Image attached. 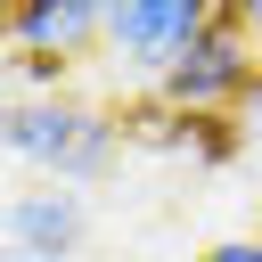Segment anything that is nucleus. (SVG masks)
I'll list each match as a JSON object with an SVG mask.
<instances>
[{
    "mask_svg": "<svg viewBox=\"0 0 262 262\" xmlns=\"http://www.w3.org/2000/svg\"><path fill=\"white\" fill-rule=\"evenodd\" d=\"M0 139H8V156H16V164H33V172H49V180L82 188V180L115 172L123 123H115L106 106H90V98L57 90V98H8Z\"/></svg>",
    "mask_w": 262,
    "mask_h": 262,
    "instance_id": "obj_1",
    "label": "nucleus"
},
{
    "mask_svg": "<svg viewBox=\"0 0 262 262\" xmlns=\"http://www.w3.org/2000/svg\"><path fill=\"white\" fill-rule=\"evenodd\" d=\"M254 82H262V49H254V33H246L237 16H213V25L196 33V49L156 82V98H172L180 115H229V106L254 98Z\"/></svg>",
    "mask_w": 262,
    "mask_h": 262,
    "instance_id": "obj_2",
    "label": "nucleus"
},
{
    "mask_svg": "<svg viewBox=\"0 0 262 262\" xmlns=\"http://www.w3.org/2000/svg\"><path fill=\"white\" fill-rule=\"evenodd\" d=\"M221 16V0H106V57L123 74H172L196 33Z\"/></svg>",
    "mask_w": 262,
    "mask_h": 262,
    "instance_id": "obj_3",
    "label": "nucleus"
},
{
    "mask_svg": "<svg viewBox=\"0 0 262 262\" xmlns=\"http://www.w3.org/2000/svg\"><path fill=\"white\" fill-rule=\"evenodd\" d=\"M82 229H90V205L66 180H41V188L8 196V262H66L82 246Z\"/></svg>",
    "mask_w": 262,
    "mask_h": 262,
    "instance_id": "obj_4",
    "label": "nucleus"
},
{
    "mask_svg": "<svg viewBox=\"0 0 262 262\" xmlns=\"http://www.w3.org/2000/svg\"><path fill=\"white\" fill-rule=\"evenodd\" d=\"M106 49V0H8V57H90Z\"/></svg>",
    "mask_w": 262,
    "mask_h": 262,
    "instance_id": "obj_5",
    "label": "nucleus"
},
{
    "mask_svg": "<svg viewBox=\"0 0 262 262\" xmlns=\"http://www.w3.org/2000/svg\"><path fill=\"white\" fill-rule=\"evenodd\" d=\"M115 123H123V139H139V147H180V156H188V123H196V115H180L172 98H139V106H123Z\"/></svg>",
    "mask_w": 262,
    "mask_h": 262,
    "instance_id": "obj_6",
    "label": "nucleus"
},
{
    "mask_svg": "<svg viewBox=\"0 0 262 262\" xmlns=\"http://www.w3.org/2000/svg\"><path fill=\"white\" fill-rule=\"evenodd\" d=\"M237 147H246V123H237V115H196V123H188V156H196V164H229Z\"/></svg>",
    "mask_w": 262,
    "mask_h": 262,
    "instance_id": "obj_7",
    "label": "nucleus"
},
{
    "mask_svg": "<svg viewBox=\"0 0 262 262\" xmlns=\"http://www.w3.org/2000/svg\"><path fill=\"white\" fill-rule=\"evenodd\" d=\"M205 262H262V237H221Z\"/></svg>",
    "mask_w": 262,
    "mask_h": 262,
    "instance_id": "obj_8",
    "label": "nucleus"
},
{
    "mask_svg": "<svg viewBox=\"0 0 262 262\" xmlns=\"http://www.w3.org/2000/svg\"><path fill=\"white\" fill-rule=\"evenodd\" d=\"M115 262H139V254H115Z\"/></svg>",
    "mask_w": 262,
    "mask_h": 262,
    "instance_id": "obj_9",
    "label": "nucleus"
}]
</instances>
